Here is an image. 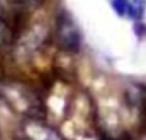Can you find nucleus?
I'll use <instances>...</instances> for the list:
<instances>
[{"label":"nucleus","instance_id":"nucleus-1","mask_svg":"<svg viewBox=\"0 0 146 140\" xmlns=\"http://www.w3.org/2000/svg\"><path fill=\"white\" fill-rule=\"evenodd\" d=\"M56 37L60 48L66 52H77L81 48V33L74 20L67 13H62L56 22Z\"/></svg>","mask_w":146,"mask_h":140},{"label":"nucleus","instance_id":"nucleus-2","mask_svg":"<svg viewBox=\"0 0 146 140\" xmlns=\"http://www.w3.org/2000/svg\"><path fill=\"white\" fill-rule=\"evenodd\" d=\"M146 9V0H131V10H129V18L140 19L142 18Z\"/></svg>","mask_w":146,"mask_h":140},{"label":"nucleus","instance_id":"nucleus-3","mask_svg":"<svg viewBox=\"0 0 146 140\" xmlns=\"http://www.w3.org/2000/svg\"><path fill=\"white\" fill-rule=\"evenodd\" d=\"M114 10L117 12V14L121 17H129V10H131V0H113Z\"/></svg>","mask_w":146,"mask_h":140},{"label":"nucleus","instance_id":"nucleus-4","mask_svg":"<svg viewBox=\"0 0 146 140\" xmlns=\"http://www.w3.org/2000/svg\"><path fill=\"white\" fill-rule=\"evenodd\" d=\"M13 33L8 24L0 18V46H4L12 40Z\"/></svg>","mask_w":146,"mask_h":140},{"label":"nucleus","instance_id":"nucleus-5","mask_svg":"<svg viewBox=\"0 0 146 140\" xmlns=\"http://www.w3.org/2000/svg\"><path fill=\"white\" fill-rule=\"evenodd\" d=\"M13 1H15V3H23V1H27V0H13Z\"/></svg>","mask_w":146,"mask_h":140}]
</instances>
